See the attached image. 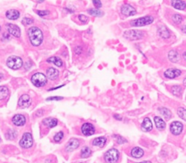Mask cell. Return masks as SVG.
I'll return each mask as SVG.
<instances>
[{"label": "cell", "mask_w": 186, "mask_h": 163, "mask_svg": "<svg viewBox=\"0 0 186 163\" xmlns=\"http://www.w3.org/2000/svg\"><path fill=\"white\" fill-rule=\"evenodd\" d=\"M28 35L31 45L33 46H39L42 43L43 33L39 28L35 26L30 28L28 31Z\"/></svg>", "instance_id": "6da1fadb"}, {"label": "cell", "mask_w": 186, "mask_h": 163, "mask_svg": "<svg viewBox=\"0 0 186 163\" xmlns=\"http://www.w3.org/2000/svg\"><path fill=\"white\" fill-rule=\"evenodd\" d=\"M154 21V18L152 16H145L142 18H137L130 22V25L135 27H141V26H148L151 24Z\"/></svg>", "instance_id": "7a4b0ae2"}, {"label": "cell", "mask_w": 186, "mask_h": 163, "mask_svg": "<svg viewBox=\"0 0 186 163\" xmlns=\"http://www.w3.org/2000/svg\"><path fill=\"white\" fill-rule=\"evenodd\" d=\"M144 36H145V32L142 31H140V30H128V31H126L124 33V38H126L127 39L131 40V41L141 39Z\"/></svg>", "instance_id": "3957f363"}, {"label": "cell", "mask_w": 186, "mask_h": 163, "mask_svg": "<svg viewBox=\"0 0 186 163\" xmlns=\"http://www.w3.org/2000/svg\"><path fill=\"white\" fill-rule=\"evenodd\" d=\"M31 82L34 86L40 87L44 86L47 84V80L44 74L41 73H36L31 77Z\"/></svg>", "instance_id": "277c9868"}, {"label": "cell", "mask_w": 186, "mask_h": 163, "mask_svg": "<svg viewBox=\"0 0 186 163\" xmlns=\"http://www.w3.org/2000/svg\"><path fill=\"white\" fill-rule=\"evenodd\" d=\"M7 64L12 69H19L23 65V60L20 57L11 56L7 60Z\"/></svg>", "instance_id": "5b68a950"}, {"label": "cell", "mask_w": 186, "mask_h": 163, "mask_svg": "<svg viewBox=\"0 0 186 163\" xmlns=\"http://www.w3.org/2000/svg\"><path fill=\"white\" fill-rule=\"evenodd\" d=\"M119 157V152L117 149H111L105 154V160L107 163H116Z\"/></svg>", "instance_id": "8992f818"}, {"label": "cell", "mask_w": 186, "mask_h": 163, "mask_svg": "<svg viewBox=\"0 0 186 163\" xmlns=\"http://www.w3.org/2000/svg\"><path fill=\"white\" fill-rule=\"evenodd\" d=\"M20 146L24 149H28L33 146V138L30 132H25L20 141Z\"/></svg>", "instance_id": "52a82bcc"}, {"label": "cell", "mask_w": 186, "mask_h": 163, "mask_svg": "<svg viewBox=\"0 0 186 163\" xmlns=\"http://www.w3.org/2000/svg\"><path fill=\"white\" fill-rule=\"evenodd\" d=\"M121 12L125 16H133L137 13L135 8L128 4H125L122 6V7H121Z\"/></svg>", "instance_id": "ba28073f"}, {"label": "cell", "mask_w": 186, "mask_h": 163, "mask_svg": "<svg viewBox=\"0 0 186 163\" xmlns=\"http://www.w3.org/2000/svg\"><path fill=\"white\" fill-rule=\"evenodd\" d=\"M31 103V99L30 96L26 94H24L21 96L19 100H18V106L21 109L28 108Z\"/></svg>", "instance_id": "9c48e42d"}, {"label": "cell", "mask_w": 186, "mask_h": 163, "mask_svg": "<svg viewBox=\"0 0 186 163\" xmlns=\"http://www.w3.org/2000/svg\"><path fill=\"white\" fill-rule=\"evenodd\" d=\"M182 129H183V125L181 122H178V121H175V122H172L170 125V130L172 134L177 135H180L182 132Z\"/></svg>", "instance_id": "30bf717a"}, {"label": "cell", "mask_w": 186, "mask_h": 163, "mask_svg": "<svg viewBox=\"0 0 186 163\" xmlns=\"http://www.w3.org/2000/svg\"><path fill=\"white\" fill-rule=\"evenodd\" d=\"M182 72L177 68H169L164 71V75L167 79H175L180 77Z\"/></svg>", "instance_id": "8fae6325"}, {"label": "cell", "mask_w": 186, "mask_h": 163, "mask_svg": "<svg viewBox=\"0 0 186 163\" xmlns=\"http://www.w3.org/2000/svg\"><path fill=\"white\" fill-rule=\"evenodd\" d=\"M82 132L84 135L89 136L92 135L95 133V127L90 123H84L82 126Z\"/></svg>", "instance_id": "7c38bea8"}, {"label": "cell", "mask_w": 186, "mask_h": 163, "mask_svg": "<svg viewBox=\"0 0 186 163\" xmlns=\"http://www.w3.org/2000/svg\"><path fill=\"white\" fill-rule=\"evenodd\" d=\"M7 28L8 32L10 33L11 35L14 36L15 37H20L21 36V30L18 26L12 23H7L6 25Z\"/></svg>", "instance_id": "4fadbf2b"}, {"label": "cell", "mask_w": 186, "mask_h": 163, "mask_svg": "<svg viewBox=\"0 0 186 163\" xmlns=\"http://www.w3.org/2000/svg\"><path fill=\"white\" fill-rule=\"evenodd\" d=\"M13 124L16 126H23L26 123V117L22 114H16L13 117Z\"/></svg>", "instance_id": "5bb4252c"}, {"label": "cell", "mask_w": 186, "mask_h": 163, "mask_svg": "<svg viewBox=\"0 0 186 163\" xmlns=\"http://www.w3.org/2000/svg\"><path fill=\"white\" fill-rule=\"evenodd\" d=\"M171 4L174 8L179 10H184L186 8V3L182 0H172Z\"/></svg>", "instance_id": "9a60e30c"}, {"label": "cell", "mask_w": 186, "mask_h": 163, "mask_svg": "<svg viewBox=\"0 0 186 163\" xmlns=\"http://www.w3.org/2000/svg\"><path fill=\"white\" fill-rule=\"evenodd\" d=\"M79 146V141L76 138L71 139V140L68 141V144L66 145V151L68 152H72V151L75 150V149H77Z\"/></svg>", "instance_id": "2e32d148"}, {"label": "cell", "mask_w": 186, "mask_h": 163, "mask_svg": "<svg viewBox=\"0 0 186 163\" xmlns=\"http://www.w3.org/2000/svg\"><path fill=\"white\" fill-rule=\"evenodd\" d=\"M157 32H158L159 36L163 39H168L170 37V31H169L168 28L164 26H159L158 30H157Z\"/></svg>", "instance_id": "e0dca14e"}, {"label": "cell", "mask_w": 186, "mask_h": 163, "mask_svg": "<svg viewBox=\"0 0 186 163\" xmlns=\"http://www.w3.org/2000/svg\"><path fill=\"white\" fill-rule=\"evenodd\" d=\"M47 77L50 80H55L59 76V71L56 68L50 67L47 70Z\"/></svg>", "instance_id": "ac0fdd59"}, {"label": "cell", "mask_w": 186, "mask_h": 163, "mask_svg": "<svg viewBox=\"0 0 186 163\" xmlns=\"http://www.w3.org/2000/svg\"><path fill=\"white\" fill-rule=\"evenodd\" d=\"M142 130L145 132H149L152 130L153 128V125H152L151 120L148 118V117H145L144 119L143 122H142L141 125Z\"/></svg>", "instance_id": "d6986e66"}, {"label": "cell", "mask_w": 186, "mask_h": 163, "mask_svg": "<svg viewBox=\"0 0 186 163\" xmlns=\"http://www.w3.org/2000/svg\"><path fill=\"white\" fill-rule=\"evenodd\" d=\"M168 58L172 63H177L180 59V55L176 50H170L168 53Z\"/></svg>", "instance_id": "ffe728a7"}, {"label": "cell", "mask_w": 186, "mask_h": 163, "mask_svg": "<svg viewBox=\"0 0 186 163\" xmlns=\"http://www.w3.org/2000/svg\"><path fill=\"white\" fill-rule=\"evenodd\" d=\"M20 13L16 10H10L6 12V17L10 20H16L19 18Z\"/></svg>", "instance_id": "44dd1931"}, {"label": "cell", "mask_w": 186, "mask_h": 163, "mask_svg": "<svg viewBox=\"0 0 186 163\" xmlns=\"http://www.w3.org/2000/svg\"><path fill=\"white\" fill-rule=\"evenodd\" d=\"M131 154L133 157L137 158V159H139V158L142 157L144 154L143 150L140 147H135L132 149L131 151Z\"/></svg>", "instance_id": "7402d4cb"}, {"label": "cell", "mask_w": 186, "mask_h": 163, "mask_svg": "<svg viewBox=\"0 0 186 163\" xmlns=\"http://www.w3.org/2000/svg\"><path fill=\"white\" fill-rule=\"evenodd\" d=\"M43 124L50 128H52L58 125V120L55 118H46L43 120Z\"/></svg>", "instance_id": "603a6c76"}, {"label": "cell", "mask_w": 186, "mask_h": 163, "mask_svg": "<svg viewBox=\"0 0 186 163\" xmlns=\"http://www.w3.org/2000/svg\"><path fill=\"white\" fill-rule=\"evenodd\" d=\"M154 122H155L156 126L159 130H164L166 127V123L164 121L162 120L161 117H154Z\"/></svg>", "instance_id": "cb8c5ba5"}, {"label": "cell", "mask_w": 186, "mask_h": 163, "mask_svg": "<svg viewBox=\"0 0 186 163\" xmlns=\"http://www.w3.org/2000/svg\"><path fill=\"white\" fill-rule=\"evenodd\" d=\"M106 143V138L105 137H98L94 139L93 141V146H96V147H103Z\"/></svg>", "instance_id": "d4e9b609"}, {"label": "cell", "mask_w": 186, "mask_h": 163, "mask_svg": "<svg viewBox=\"0 0 186 163\" xmlns=\"http://www.w3.org/2000/svg\"><path fill=\"white\" fill-rule=\"evenodd\" d=\"M47 61L48 63H53V64H55V65H57V66L58 67L63 66V60L60 59V58H58V57H51V58H48V59L47 60Z\"/></svg>", "instance_id": "484cf974"}, {"label": "cell", "mask_w": 186, "mask_h": 163, "mask_svg": "<svg viewBox=\"0 0 186 163\" xmlns=\"http://www.w3.org/2000/svg\"><path fill=\"white\" fill-rule=\"evenodd\" d=\"M159 112H160L161 114L167 120H170L172 117V113L168 109L165 108V107H161V108L159 109Z\"/></svg>", "instance_id": "4316f807"}, {"label": "cell", "mask_w": 186, "mask_h": 163, "mask_svg": "<svg viewBox=\"0 0 186 163\" xmlns=\"http://www.w3.org/2000/svg\"><path fill=\"white\" fill-rule=\"evenodd\" d=\"M9 95V90L4 86H0V100H4Z\"/></svg>", "instance_id": "83f0119b"}, {"label": "cell", "mask_w": 186, "mask_h": 163, "mask_svg": "<svg viewBox=\"0 0 186 163\" xmlns=\"http://www.w3.org/2000/svg\"><path fill=\"white\" fill-rule=\"evenodd\" d=\"M182 87L180 85H175L172 87V92L176 96H180L182 93Z\"/></svg>", "instance_id": "f1b7e54d"}, {"label": "cell", "mask_w": 186, "mask_h": 163, "mask_svg": "<svg viewBox=\"0 0 186 163\" xmlns=\"http://www.w3.org/2000/svg\"><path fill=\"white\" fill-rule=\"evenodd\" d=\"M91 153H92V151H91V149H90V148H89L87 147H85L82 149L81 157L82 158H87L91 155Z\"/></svg>", "instance_id": "f546056e"}, {"label": "cell", "mask_w": 186, "mask_h": 163, "mask_svg": "<svg viewBox=\"0 0 186 163\" xmlns=\"http://www.w3.org/2000/svg\"><path fill=\"white\" fill-rule=\"evenodd\" d=\"M172 20L174 23L178 25L180 24L182 22V21H183V18H182V16L180 14H175L172 16Z\"/></svg>", "instance_id": "4dcf8cb0"}, {"label": "cell", "mask_w": 186, "mask_h": 163, "mask_svg": "<svg viewBox=\"0 0 186 163\" xmlns=\"http://www.w3.org/2000/svg\"><path fill=\"white\" fill-rule=\"evenodd\" d=\"M88 13L91 16L96 17H101L103 16V13L102 11L99 10L98 9H90L88 10Z\"/></svg>", "instance_id": "1f68e13d"}, {"label": "cell", "mask_w": 186, "mask_h": 163, "mask_svg": "<svg viewBox=\"0 0 186 163\" xmlns=\"http://www.w3.org/2000/svg\"><path fill=\"white\" fill-rule=\"evenodd\" d=\"M177 114H178L179 117H180L181 119H182L183 120L186 121V109L184 108H179L177 109Z\"/></svg>", "instance_id": "d6a6232c"}, {"label": "cell", "mask_w": 186, "mask_h": 163, "mask_svg": "<svg viewBox=\"0 0 186 163\" xmlns=\"http://www.w3.org/2000/svg\"><path fill=\"white\" fill-rule=\"evenodd\" d=\"M63 135H64V134H63V132H58V133L55 134V135L54 136V141L55 142H60V141L63 139Z\"/></svg>", "instance_id": "836d02e7"}, {"label": "cell", "mask_w": 186, "mask_h": 163, "mask_svg": "<svg viewBox=\"0 0 186 163\" xmlns=\"http://www.w3.org/2000/svg\"><path fill=\"white\" fill-rule=\"evenodd\" d=\"M115 138H116V141L118 142V144H124V143H127V140L125 138H124L123 137L120 135H114Z\"/></svg>", "instance_id": "e575fe53"}, {"label": "cell", "mask_w": 186, "mask_h": 163, "mask_svg": "<svg viewBox=\"0 0 186 163\" xmlns=\"http://www.w3.org/2000/svg\"><path fill=\"white\" fill-rule=\"evenodd\" d=\"M33 22V20L30 18H24L22 20V23L24 25H30Z\"/></svg>", "instance_id": "d590c367"}, {"label": "cell", "mask_w": 186, "mask_h": 163, "mask_svg": "<svg viewBox=\"0 0 186 163\" xmlns=\"http://www.w3.org/2000/svg\"><path fill=\"white\" fill-rule=\"evenodd\" d=\"M79 19L83 23H86L88 21V17L84 16V15H79Z\"/></svg>", "instance_id": "8d00e7d4"}, {"label": "cell", "mask_w": 186, "mask_h": 163, "mask_svg": "<svg viewBox=\"0 0 186 163\" xmlns=\"http://www.w3.org/2000/svg\"><path fill=\"white\" fill-rule=\"evenodd\" d=\"M93 3L94 6L96 7V9H99L102 7V3L100 0H93Z\"/></svg>", "instance_id": "74e56055"}, {"label": "cell", "mask_w": 186, "mask_h": 163, "mask_svg": "<svg viewBox=\"0 0 186 163\" xmlns=\"http://www.w3.org/2000/svg\"><path fill=\"white\" fill-rule=\"evenodd\" d=\"M36 13H37V14L39 16L42 17V16H47V15H49L50 12L48 10H37L36 11Z\"/></svg>", "instance_id": "f35d334b"}, {"label": "cell", "mask_w": 186, "mask_h": 163, "mask_svg": "<svg viewBox=\"0 0 186 163\" xmlns=\"http://www.w3.org/2000/svg\"><path fill=\"white\" fill-rule=\"evenodd\" d=\"M61 99H63L62 97H50L47 98V100H59Z\"/></svg>", "instance_id": "ab89813d"}, {"label": "cell", "mask_w": 186, "mask_h": 163, "mask_svg": "<svg viewBox=\"0 0 186 163\" xmlns=\"http://www.w3.org/2000/svg\"><path fill=\"white\" fill-rule=\"evenodd\" d=\"M114 118L117 119V120H122V117H120V116L119 115H114Z\"/></svg>", "instance_id": "60d3db41"}, {"label": "cell", "mask_w": 186, "mask_h": 163, "mask_svg": "<svg viewBox=\"0 0 186 163\" xmlns=\"http://www.w3.org/2000/svg\"><path fill=\"white\" fill-rule=\"evenodd\" d=\"M182 31H183V32H185V33H186V26H183V27L182 28Z\"/></svg>", "instance_id": "b9f144b4"}, {"label": "cell", "mask_w": 186, "mask_h": 163, "mask_svg": "<svg viewBox=\"0 0 186 163\" xmlns=\"http://www.w3.org/2000/svg\"><path fill=\"white\" fill-rule=\"evenodd\" d=\"M182 57H183L184 60H186V52H185V53H183V54H182Z\"/></svg>", "instance_id": "7bdbcfd3"}, {"label": "cell", "mask_w": 186, "mask_h": 163, "mask_svg": "<svg viewBox=\"0 0 186 163\" xmlns=\"http://www.w3.org/2000/svg\"><path fill=\"white\" fill-rule=\"evenodd\" d=\"M137 163H151L149 161H144V162H137Z\"/></svg>", "instance_id": "ee69618b"}, {"label": "cell", "mask_w": 186, "mask_h": 163, "mask_svg": "<svg viewBox=\"0 0 186 163\" xmlns=\"http://www.w3.org/2000/svg\"><path fill=\"white\" fill-rule=\"evenodd\" d=\"M183 85H185V86H186V78L184 79V80H183Z\"/></svg>", "instance_id": "f6af8a7d"}, {"label": "cell", "mask_w": 186, "mask_h": 163, "mask_svg": "<svg viewBox=\"0 0 186 163\" xmlns=\"http://www.w3.org/2000/svg\"><path fill=\"white\" fill-rule=\"evenodd\" d=\"M2 77H3V74H2L0 73V80H1V79H2Z\"/></svg>", "instance_id": "bcb514c9"}, {"label": "cell", "mask_w": 186, "mask_h": 163, "mask_svg": "<svg viewBox=\"0 0 186 163\" xmlns=\"http://www.w3.org/2000/svg\"><path fill=\"white\" fill-rule=\"evenodd\" d=\"M0 31H1V27H0Z\"/></svg>", "instance_id": "7dc6e473"}, {"label": "cell", "mask_w": 186, "mask_h": 163, "mask_svg": "<svg viewBox=\"0 0 186 163\" xmlns=\"http://www.w3.org/2000/svg\"><path fill=\"white\" fill-rule=\"evenodd\" d=\"M81 163H82V162H81Z\"/></svg>", "instance_id": "c3c4849f"}]
</instances>
